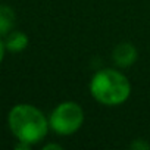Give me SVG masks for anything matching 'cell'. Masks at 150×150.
Segmentation results:
<instances>
[{"label":"cell","instance_id":"8992f818","mask_svg":"<svg viewBox=\"0 0 150 150\" xmlns=\"http://www.w3.org/2000/svg\"><path fill=\"white\" fill-rule=\"evenodd\" d=\"M16 13L8 5H0V37H6L15 30Z\"/></svg>","mask_w":150,"mask_h":150},{"label":"cell","instance_id":"6da1fadb","mask_svg":"<svg viewBox=\"0 0 150 150\" xmlns=\"http://www.w3.org/2000/svg\"><path fill=\"white\" fill-rule=\"evenodd\" d=\"M8 125L18 141H24L31 146L44 140L50 129L49 116L30 103L15 105L8 113Z\"/></svg>","mask_w":150,"mask_h":150},{"label":"cell","instance_id":"52a82bcc","mask_svg":"<svg viewBox=\"0 0 150 150\" xmlns=\"http://www.w3.org/2000/svg\"><path fill=\"white\" fill-rule=\"evenodd\" d=\"M149 147H150V146H149L147 143H144L143 140H135V141L131 144V149H135V150H137V149H144V150H147Z\"/></svg>","mask_w":150,"mask_h":150},{"label":"cell","instance_id":"9c48e42d","mask_svg":"<svg viewBox=\"0 0 150 150\" xmlns=\"http://www.w3.org/2000/svg\"><path fill=\"white\" fill-rule=\"evenodd\" d=\"M43 149H44V150H49V149H56V150H60V149H62V146H60V144H46Z\"/></svg>","mask_w":150,"mask_h":150},{"label":"cell","instance_id":"ba28073f","mask_svg":"<svg viewBox=\"0 0 150 150\" xmlns=\"http://www.w3.org/2000/svg\"><path fill=\"white\" fill-rule=\"evenodd\" d=\"M5 53H6V46H5V41L2 40V37H0V63L5 59Z\"/></svg>","mask_w":150,"mask_h":150},{"label":"cell","instance_id":"7a4b0ae2","mask_svg":"<svg viewBox=\"0 0 150 150\" xmlns=\"http://www.w3.org/2000/svg\"><path fill=\"white\" fill-rule=\"evenodd\" d=\"M90 94L103 106H121L131 96V83L119 69L105 68L97 71L88 84Z\"/></svg>","mask_w":150,"mask_h":150},{"label":"cell","instance_id":"3957f363","mask_svg":"<svg viewBox=\"0 0 150 150\" xmlns=\"http://www.w3.org/2000/svg\"><path fill=\"white\" fill-rule=\"evenodd\" d=\"M86 115L81 105L72 100H66L54 106L49 115L50 129L59 135H72L81 129Z\"/></svg>","mask_w":150,"mask_h":150},{"label":"cell","instance_id":"277c9868","mask_svg":"<svg viewBox=\"0 0 150 150\" xmlns=\"http://www.w3.org/2000/svg\"><path fill=\"white\" fill-rule=\"evenodd\" d=\"M138 59V52L137 47L132 43L122 41L116 44L112 50V60L118 68H129L132 66Z\"/></svg>","mask_w":150,"mask_h":150},{"label":"cell","instance_id":"5b68a950","mask_svg":"<svg viewBox=\"0 0 150 150\" xmlns=\"http://www.w3.org/2000/svg\"><path fill=\"white\" fill-rule=\"evenodd\" d=\"M30 44V38L24 31H11L6 37H5V46L6 50L11 53H21L24 52Z\"/></svg>","mask_w":150,"mask_h":150}]
</instances>
